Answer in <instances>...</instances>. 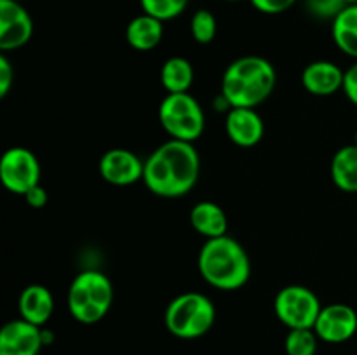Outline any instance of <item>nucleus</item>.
<instances>
[{
	"label": "nucleus",
	"mask_w": 357,
	"mask_h": 355,
	"mask_svg": "<svg viewBox=\"0 0 357 355\" xmlns=\"http://www.w3.org/2000/svg\"><path fill=\"white\" fill-rule=\"evenodd\" d=\"M33 21L21 2L0 0V49L14 51L30 42Z\"/></svg>",
	"instance_id": "1a4fd4ad"
},
{
	"label": "nucleus",
	"mask_w": 357,
	"mask_h": 355,
	"mask_svg": "<svg viewBox=\"0 0 357 355\" xmlns=\"http://www.w3.org/2000/svg\"><path fill=\"white\" fill-rule=\"evenodd\" d=\"M143 13L164 21L180 16L188 6V0H139Z\"/></svg>",
	"instance_id": "4be33fe9"
},
{
	"label": "nucleus",
	"mask_w": 357,
	"mask_h": 355,
	"mask_svg": "<svg viewBox=\"0 0 357 355\" xmlns=\"http://www.w3.org/2000/svg\"><path fill=\"white\" fill-rule=\"evenodd\" d=\"M190 225L194 226L195 232H199L206 239H216V237L227 235L229 219H227L225 211L218 204L202 200L192 207Z\"/></svg>",
	"instance_id": "f3484780"
},
{
	"label": "nucleus",
	"mask_w": 357,
	"mask_h": 355,
	"mask_svg": "<svg viewBox=\"0 0 357 355\" xmlns=\"http://www.w3.org/2000/svg\"><path fill=\"white\" fill-rule=\"evenodd\" d=\"M278 73L261 56H243L227 66L222 97L230 108H257L274 90Z\"/></svg>",
	"instance_id": "f03ea898"
},
{
	"label": "nucleus",
	"mask_w": 357,
	"mask_h": 355,
	"mask_svg": "<svg viewBox=\"0 0 357 355\" xmlns=\"http://www.w3.org/2000/svg\"><path fill=\"white\" fill-rule=\"evenodd\" d=\"M314 331L321 341L345 343L357 333V312L345 303H333L321 310Z\"/></svg>",
	"instance_id": "9d476101"
},
{
	"label": "nucleus",
	"mask_w": 357,
	"mask_h": 355,
	"mask_svg": "<svg viewBox=\"0 0 357 355\" xmlns=\"http://www.w3.org/2000/svg\"><path fill=\"white\" fill-rule=\"evenodd\" d=\"M321 310L317 294L305 285H286L274 299L275 317L288 329H314Z\"/></svg>",
	"instance_id": "0eeeda50"
},
{
	"label": "nucleus",
	"mask_w": 357,
	"mask_h": 355,
	"mask_svg": "<svg viewBox=\"0 0 357 355\" xmlns=\"http://www.w3.org/2000/svg\"><path fill=\"white\" fill-rule=\"evenodd\" d=\"M342 90L349 97V101L357 106V61L352 66H349V70H345Z\"/></svg>",
	"instance_id": "bb28decb"
},
{
	"label": "nucleus",
	"mask_w": 357,
	"mask_h": 355,
	"mask_svg": "<svg viewBox=\"0 0 357 355\" xmlns=\"http://www.w3.org/2000/svg\"><path fill=\"white\" fill-rule=\"evenodd\" d=\"M345 3H347V6H356L357 3V0H344Z\"/></svg>",
	"instance_id": "c85d7f7f"
},
{
	"label": "nucleus",
	"mask_w": 357,
	"mask_h": 355,
	"mask_svg": "<svg viewBox=\"0 0 357 355\" xmlns=\"http://www.w3.org/2000/svg\"><path fill=\"white\" fill-rule=\"evenodd\" d=\"M317 341L314 329H289L284 340L286 355H316Z\"/></svg>",
	"instance_id": "412c9836"
},
{
	"label": "nucleus",
	"mask_w": 357,
	"mask_h": 355,
	"mask_svg": "<svg viewBox=\"0 0 357 355\" xmlns=\"http://www.w3.org/2000/svg\"><path fill=\"white\" fill-rule=\"evenodd\" d=\"M331 35L344 54L357 59V3L347 6L335 17Z\"/></svg>",
	"instance_id": "aec40b11"
},
{
	"label": "nucleus",
	"mask_w": 357,
	"mask_h": 355,
	"mask_svg": "<svg viewBox=\"0 0 357 355\" xmlns=\"http://www.w3.org/2000/svg\"><path fill=\"white\" fill-rule=\"evenodd\" d=\"M68 310L80 324H96L110 312L114 285L105 274L84 270L72 281L68 289Z\"/></svg>",
	"instance_id": "20e7f679"
},
{
	"label": "nucleus",
	"mask_w": 357,
	"mask_h": 355,
	"mask_svg": "<svg viewBox=\"0 0 357 355\" xmlns=\"http://www.w3.org/2000/svg\"><path fill=\"white\" fill-rule=\"evenodd\" d=\"M164 35L162 21L149 14L132 17L126 26V40L136 51H152L160 44Z\"/></svg>",
	"instance_id": "dca6fc26"
},
{
	"label": "nucleus",
	"mask_w": 357,
	"mask_h": 355,
	"mask_svg": "<svg viewBox=\"0 0 357 355\" xmlns=\"http://www.w3.org/2000/svg\"><path fill=\"white\" fill-rule=\"evenodd\" d=\"M0 180L7 190L21 197L40 184V164L35 153L23 146L6 150L0 159Z\"/></svg>",
	"instance_id": "6e6552de"
},
{
	"label": "nucleus",
	"mask_w": 357,
	"mask_h": 355,
	"mask_svg": "<svg viewBox=\"0 0 357 355\" xmlns=\"http://www.w3.org/2000/svg\"><path fill=\"white\" fill-rule=\"evenodd\" d=\"M14 2H23V0H14Z\"/></svg>",
	"instance_id": "2f4dec72"
},
{
	"label": "nucleus",
	"mask_w": 357,
	"mask_h": 355,
	"mask_svg": "<svg viewBox=\"0 0 357 355\" xmlns=\"http://www.w3.org/2000/svg\"><path fill=\"white\" fill-rule=\"evenodd\" d=\"M201 173V159L194 143L169 139L145 160L143 183L153 195L178 198L195 187Z\"/></svg>",
	"instance_id": "f257e3e1"
},
{
	"label": "nucleus",
	"mask_w": 357,
	"mask_h": 355,
	"mask_svg": "<svg viewBox=\"0 0 357 355\" xmlns=\"http://www.w3.org/2000/svg\"><path fill=\"white\" fill-rule=\"evenodd\" d=\"M42 347V329L24 319L10 320L0 331V355H38Z\"/></svg>",
	"instance_id": "f8f14e48"
},
{
	"label": "nucleus",
	"mask_w": 357,
	"mask_h": 355,
	"mask_svg": "<svg viewBox=\"0 0 357 355\" xmlns=\"http://www.w3.org/2000/svg\"><path fill=\"white\" fill-rule=\"evenodd\" d=\"M225 131L234 145L251 148L264 139L265 124L255 108H230Z\"/></svg>",
	"instance_id": "ddd939ff"
},
{
	"label": "nucleus",
	"mask_w": 357,
	"mask_h": 355,
	"mask_svg": "<svg viewBox=\"0 0 357 355\" xmlns=\"http://www.w3.org/2000/svg\"><path fill=\"white\" fill-rule=\"evenodd\" d=\"M17 308H20L21 319L42 327L54 312V298L45 285L31 284L26 285L20 294Z\"/></svg>",
	"instance_id": "2eb2a0df"
},
{
	"label": "nucleus",
	"mask_w": 357,
	"mask_h": 355,
	"mask_svg": "<svg viewBox=\"0 0 357 355\" xmlns=\"http://www.w3.org/2000/svg\"><path fill=\"white\" fill-rule=\"evenodd\" d=\"M159 122L169 139L194 143L204 132L206 118L201 104L192 94H167L159 106Z\"/></svg>",
	"instance_id": "423d86ee"
},
{
	"label": "nucleus",
	"mask_w": 357,
	"mask_h": 355,
	"mask_svg": "<svg viewBox=\"0 0 357 355\" xmlns=\"http://www.w3.org/2000/svg\"><path fill=\"white\" fill-rule=\"evenodd\" d=\"M251 6L264 14H281L295 6L296 0H250Z\"/></svg>",
	"instance_id": "393cba45"
},
{
	"label": "nucleus",
	"mask_w": 357,
	"mask_h": 355,
	"mask_svg": "<svg viewBox=\"0 0 357 355\" xmlns=\"http://www.w3.org/2000/svg\"><path fill=\"white\" fill-rule=\"evenodd\" d=\"M14 84V68L6 56H0V97H6Z\"/></svg>",
	"instance_id": "a878e982"
},
{
	"label": "nucleus",
	"mask_w": 357,
	"mask_h": 355,
	"mask_svg": "<svg viewBox=\"0 0 357 355\" xmlns=\"http://www.w3.org/2000/svg\"><path fill=\"white\" fill-rule=\"evenodd\" d=\"M227 2H239V0H227Z\"/></svg>",
	"instance_id": "7c9ffc66"
},
{
	"label": "nucleus",
	"mask_w": 357,
	"mask_h": 355,
	"mask_svg": "<svg viewBox=\"0 0 357 355\" xmlns=\"http://www.w3.org/2000/svg\"><path fill=\"white\" fill-rule=\"evenodd\" d=\"M331 180L335 187L347 194H357V146H342L331 160Z\"/></svg>",
	"instance_id": "a211bd4d"
},
{
	"label": "nucleus",
	"mask_w": 357,
	"mask_h": 355,
	"mask_svg": "<svg viewBox=\"0 0 357 355\" xmlns=\"http://www.w3.org/2000/svg\"><path fill=\"white\" fill-rule=\"evenodd\" d=\"M194 66L181 56L169 58L160 68V84L167 90V94L188 93L194 84Z\"/></svg>",
	"instance_id": "6ab92c4d"
},
{
	"label": "nucleus",
	"mask_w": 357,
	"mask_h": 355,
	"mask_svg": "<svg viewBox=\"0 0 357 355\" xmlns=\"http://www.w3.org/2000/svg\"><path fill=\"white\" fill-rule=\"evenodd\" d=\"M310 13L324 19H335L347 7L344 0H307Z\"/></svg>",
	"instance_id": "b1692460"
},
{
	"label": "nucleus",
	"mask_w": 357,
	"mask_h": 355,
	"mask_svg": "<svg viewBox=\"0 0 357 355\" xmlns=\"http://www.w3.org/2000/svg\"><path fill=\"white\" fill-rule=\"evenodd\" d=\"M345 72L331 61H314L302 72V86L314 96H331L344 87Z\"/></svg>",
	"instance_id": "4468645a"
},
{
	"label": "nucleus",
	"mask_w": 357,
	"mask_h": 355,
	"mask_svg": "<svg viewBox=\"0 0 357 355\" xmlns=\"http://www.w3.org/2000/svg\"><path fill=\"white\" fill-rule=\"evenodd\" d=\"M190 33L199 44H211L216 37V17L208 9H199L192 16Z\"/></svg>",
	"instance_id": "5701e85b"
},
{
	"label": "nucleus",
	"mask_w": 357,
	"mask_h": 355,
	"mask_svg": "<svg viewBox=\"0 0 357 355\" xmlns=\"http://www.w3.org/2000/svg\"><path fill=\"white\" fill-rule=\"evenodd\" d=\"M354 145L357 146V131H356V138H354Z\"/></svg>",
	"instance_id": "c756f323"
},
{
	"label": "nucleus",
	"mask_w": 357,
	"mask_h": 355,
	"mask_svg": "<svg viewBox=\"0 0 357 355\" xmlns=\"http://www.w3.org/2000/svg\"><path fill=\"white\" fill-rule=\"evenodd\" d=\"M201 277L222 291H237L251 277V260L241 242L229 235L206 239L197 258Z\"/></svg>",
	"instance_id": "7ed1b4c3"
},
{
	"label": "nucleus",
	"mask_w": 357,
	"mask_h": 355,
	"mask_svg": "<svg viewBox=\"0 0 357 355\" xmlns=\"http://www.w3.org/2000/svg\"><path fill=\"white\" fill-rule=\"evenodd\" d=\"M145 162L135 152L126 148H112L103 153L98 169L107 183L115 187H128L143 180Z\"/></svg>",
	"instance_id": "9b49d317"
},
{
	"label": "nucleus",
	"mask_w": 357,
	"mask_h": 355,
	"mask_svg": "<svg viewBox=\"0 0 357 355\" xmlns=\"http://www.w3.org/2000/svg\"><path fill=\"white\" fill-rule=\"evenodd\" d=\"M23 197L24 200H26V204L33 209H42L47 204V191H45V188L42 187V184L33 187L30 191H26Z\"/></svg>",
	"instance_id": "cd10ccee"
},
{
	"label": "nucleus",
	"mask_w": 357,
	"mask_h": 355,
	"mask_svg": "<svg viewBox=\"0 0 357 355\" xmlns=\"http://www.w3.org/2000/svg\"><path fill=\"white\" fill-rule=\"evenodd\" d=\"M216 310L202 292H183L167 305L164 322L167 331L180 340H197L211 331Z\"/></svg>",
	"instance_id": "39448f33"
}]
</instances>
